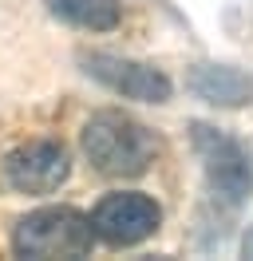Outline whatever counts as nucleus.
<instances>
[{"label": "nucleus", "mask_w": 253, "mask_h": 261, "mask_svg": "<svg viewBox=\"0 0 253 261\" xmlns=\"http://www.w3.org/2000/svg\"><path fill=\"white\" fill-rule=\"evenodd\" d=\"M155 135L123 111H99L83 127V154L103 178H139L155 163Z\"/></svg>", "instance_id": "f257e3e1"}, {"label": "nucleus", "mask_w": 253, "mask_h": 261, "mask_svg": "<svg viewBox=\"0 0 253 261\" xmlns=\"http://www.w3.org/2000/svg\"><path fill=\"white\" fill-rule=\"evenodd\" d=\"M95 245V229L87 214L71 206H44V210L20 218L12 229V249L20 257H83Z\"/></svg>", "instance_id": "f03ea898"}, {"label": "nucleus", "mask_w": 253, "mask_h": 261, "mask_svg": "<svg viewBox=\"0 0 253 261\" xmlns=\"http://www.w3.org/2000/svg\"><path fill=\"white\" fill-rule=\"evenodd\" d=\"M194 147L202 154L210 190L218 198H225L230 206H237L253 190V163H249V154L241 150V143L230 139V135H221V130H214V127H206V123H194Z\"/></svg>", "instance_id": "7ed1b4c3"}, {"label": "nucleus", "mask_w": 253, "mask_h": 261, "mask_svg": "<svg viewBox=\"0 0 253 261\" xmlns=\"http://www.w3.org/2000/svg\"><path fill=\"white\" fill-rule=\"evenodd\" d=\"M162 222V210L155 206V198L123 190V194H107L91 214V229L99 242L107 245H139Z\"/></svg>", "instance_id": "20e7f679"}, {"label": "nucleus", "mask_w": 253, "mask_h": 261, "mask_svg": "<svg viewBox=\"0 0 253 261\" xmlns=\"http://www.w3.org/2000/svg\"><path fill=\"white\" fill-rule=\"evenodd\" d=\"M83 71L123 99H139V103H166L170 99V80L158 67L135 64V60H123V56L91 51V56H83Z\"/></svg>", "instance_id": "39448f33"}, {"label": "nucleus", "mask_w": 253, "mask_h": 261, "mask_svg": "<svg viewBox=\"0 0 253 261\" xmlns=\"http://www.w3.org/2000/svg\"><path fill=\"white\" fill-rule=\"evenodd\" d=\"M4 174L12 182L20 194H52V190H60L67 174H71V159H67V150L60 143H24V147H16L8 159H4Z\"/></svg>", "instance_id": "423d86ee"}, {"label": "nucleus", "mask_w": 253, "mask_h": 261, "mask_svg": "<svg viewBox=\"0 0 253 261\" xmlns=\"http://www.w3.org/2000/svg\"><path fill=\"white\" fill-rule=\"evenodd\" d=\"M190 91L214 107H245L253 103V80L225 64H198L190 71Z\"/></svg>", "instance_id": "0eeeda50"}, {"label": "nucleus", "mask_w": 253, "mask_h": 261, "mask_svg": "<svg viewBox=\"0 0 253 261\" xmlns=\"http://www.w3.org/2000/svg\"><path fill=\"white\" fill-rule=\"evenodd\" d=\"M47 8H52V16L67 20L75 28H87V32H107L123 16L119 0H47Z\"/></svg>", "instance_id": "6e6552de"}, {"label": "nucleus", "mask_w": 253, "mask_h": 261, "mask_svg": "<svg viewBox=\"0 0 253 261\" xmlns=\"http://www.w3.org/2000/svg\"><path fill=\"white\" fill-rule=\"evenodd\" d=\"M241 253H245V257H253V226H249V233H245V242H241Z\"/></svg>", "instance_id": "1a4fd4ad"}]
</instances>
